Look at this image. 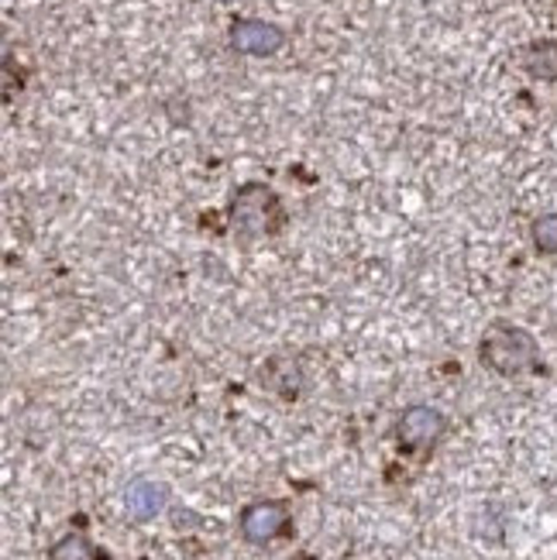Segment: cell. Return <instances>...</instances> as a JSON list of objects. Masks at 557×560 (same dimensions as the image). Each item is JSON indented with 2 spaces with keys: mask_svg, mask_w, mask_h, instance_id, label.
Segmentation results:
<instances>
[{
  "mask_svg": "<svg viewBox=\"0 0 557 560\" xmlns=\"http://www.w3.org/2000/svg\"><path fill=\"white\" fill-rule=\"evenodd\" d=\"M523 66L534 80H557V42H537L526 48Z\"/></svg>",
  "mask_w": 557,
  "mask_h": 560,
  "instance_id": "cell-7",
  "label": "cell"
},
{
  "mask_svg": "<svg viewBox=\"0 0 557 560\" xmlns=\"http://www.w3.org/2000/svg\"><path fill=\"white\" fill-rule=\"evenodd\" d=\"M286 42L279 24L269 21H237L231 28V45L245 56H272Z\"/></svg>",
  "mask_w": 557,
  "mask_h": 560,
  "instance_id": "cell-5",
  "label": "cell"
},
{
  "mask_svg": "<svg viewBox=\"0 0 557 560\" xmlns=\"http://www.w3.org/2000/svg\"><path fill=\"white\" fill-rule=\"evenodd\" d=\"M448 430V420L441 409L433 406H409L399 423H396V441L406 447V451H420V447H433L444 436Z\"/></svg>",
  "mask_w": 557,
  "mask_h": 560,
  "instance_id": "cell-3",
  "label": "cell"
},
{
  "mask_svg": "<svg viewBox=\"0 0 557 560\" xmlns=\"http://www.w3.org/2000/svg\"><path fill=\"white\" fill-rule=\"evenodd\" d=\"M48 560H101V550H96L83 533H69V537H62L48 550Z\"/></svg>",
  "mask_w": 557,
  "mask_h": 560,
  "instance_id": "cell-8",
  "label": "cell"
},
{
  "mask_svg": "<svg viewBox=\"0 0 557 560\" xmlns=\"http://www.w3.org/2000/svg\"><path fill=\"white\" fill-rule=\"evenodd\" d=\"M530 237H534V248L541 255H557V213H544L530 228Z\"/></svg>",
  "mask_w": 557,
  "mask_h": 560,
  "instance_id": "cell-9",
  "label": "cell"
},
{
  "mask_svg": "<svg viewBox=\"0 0 557 560\" xmlns=\"http://www.w3.org/2000/svg\"><path fill=\"white\" fill-rule=\"evenodd\" d=\"M478 354H481V364L502 378H517V375L541 369V348L534 334L513 324H492L486 337H481Z\"/></svg>",
  "mask_w": 557,
  "mask_h": 560,
  "instance_id": "cell-1",
  "label": "cell"
},
{
  "mask_svg": "<svg viewBox=\"0 0 557 560\" xmlns=\"http://www.w3.org/2000/svg\"><path fill=\"white\" fill-rule=\"evenodd\" d=\"M228 224H231V234L241 241L276 234L282 224V207L276 200V192L258 183H248L245 189H237L231 213H228Z\"/></svg>",
  "mask_w": 557,
  "mask_h": 560,
  "instance_id": "cell-2",
  "label": "cell"
},
{
  "mask_svg": "<svg viewBox=\"0 0 557 560\" xmlns=\"http://www.w3.org/2000/svg\"><path fill=\"white\" fill-rule=\"evenodd\" d=\"M169 502V492H165V485L159 481H149V478H138L128 485V492H125V509H128V516L144 523V520H155L162 509Z\"/></svg>",
  "mask_w": 557,
  "mask_h": 560,
  "instance_id": "cell-6",
  "label": "cell"
},
{
  "mask_svg": "<svg viewBox=\"0 0 557 560\" xmlns=\"http://www.w3.org/2000/svg\"><path fill=\"white\" fill-rule=\"evenodd\" d=\"M286 526H289V505L276 499L252 502L241 513V533H245L248 544H272L276 537H282Z\"/></svg>",
  "mask_w": 557,
  "mask_h": 560,
  "instance_id": "cell-4",
  "label": "cell"
}]
</instances>
